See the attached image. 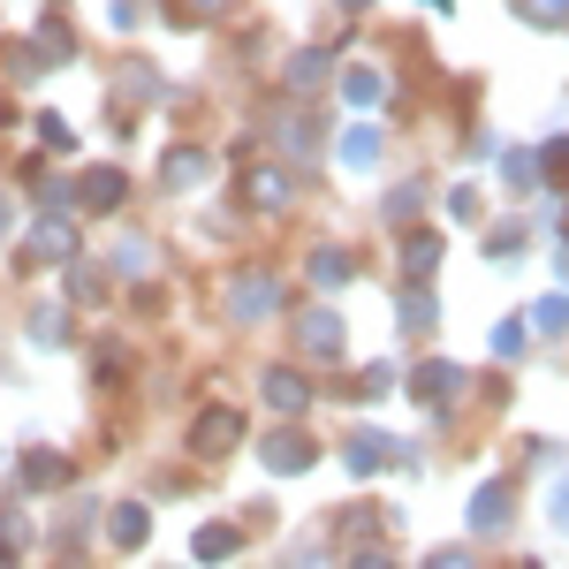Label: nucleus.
Masks as SVG:
<instances>
[{
    "mask_svg": "<svg viewBox=\"0 0 569 569\" xmlns=\"http://www.w3.org/2000/svg\"><path fill=\"white\" fill-rule=\"evenodd\" d=\"M342 463H350V479H365V471H380V463H418L410 448H395L388 433H357L350 448H342Z\"/></svg>",
    "mask_w": 569,
    "mask_h": 569,
    "instance_id": "2",
    "label": "nucleus"
},
{
    "mask_svg": "<svg viewBox=\"0 0 569 569\" xmlns=\"http://www.w3.org/2000/svg\"><path fill=\"white\" fill-rule=\"evenodd\" d=\"M251 206H259V213H281V206H289V176L259 168V176H251Z\"/></svg>",
    "mask_w": 569,
    "mask_h": 569,
    "instance_id": "19",
    "label": "nucleus"
},
{
    "mask_svg": "<svg viewBox=\"0 0 569 569\" xmlns=\"http://www.w3.org/2000/svg\"><path fill=\"white\" fill-rule=\"evenodd\" d=\"M8 228H16V213H8V198H0V236H8Z\"/></svg>",
    "mask_w": 569,
    "mask_h": 569,
    "instance_id": "41",
    "label": "nucleus"
},
{
    "mask_svg": "<svg viewBox=\"0 0 569 569\" xmlns=\"http://www.w3.org/2000/svg\"><path fill=\"white\" fill-rule=\"evenodd\" d=\"M531 23H569V0H525Z\"/></svg>",
    "mask_w": 569,
    "mask_h": 569,
    "instance_id": "34",
    "label": "nucleus"
},
{
    "mask_svg": "<svg viewBox=\"0 0 569 569\" xmlns=\"http://www.w3.org/2000/svg\"><path fill=\"white\" fill-rule=\"evenodd\" d=\"M236 547H243V531H236V525H206V531H198V562H206V569L236 562Z\"/></svg>",
    "mask_w": 569,
    "mask_h": 569,
    "instance_id": "16",
    "label": "nucleus"
},
{
    "mask_svg": "<svg viewBox=\"0 0 569 569\" xmlns=\"http://www.w3.org/2000/svg\"><path fill=\"white\" fill-rule=\"evenodd\" d=\"M31 342H46V350H53V342H69V311H31Z\"/></svg>",
    "mask_w": 569,
    "mask_h": 569,
    "instance_id": "23",
    "label": "nucleus"
},
{
    "mask_svg": "<svg viewBox=\"0 0 569 569\" xmlns=\"http://www.w3.org/2000/svg\"><path fill=\"white\" fill-rule=\"evenodd\" d=\"M114 266H122V273H152V251H144V236H130V243L114 251Z\"/></svg>",
    "mask_w": 569,
    "mask_h": 569,
    "instance_id": "31",
    "label": "nucleus"
},
{
    "mask_svg": "<svg viewBox=\"0 0 569 569\" xmlns=\"http://www.w3.org/2000/svg\"><path fill=\"white\" fill-rule=\"evenodd\" d=\"M539 182H569V137H555V144L539 152Z\"/></svg>",
    "mask_w": 569,
    "mask_h": 569,
    "instance_id": "28",
    "label": "nucleus"
},
{
    "mask_svg": "<svg viewBox=\"0 0 569 569\" xmlns=\"http://www.w3.org/2000/svg\"><path fill=\"white\" fill-rule=\"evenodd\" d=\"M23 486H39V493L69 486V456L61 448H23Z\"/></svg>",
    "mask_w": 569,
    "mask_h": 569,
    "instance_id": "9",
    "label": "nucleus"
},
{
    "mask_svg": "<svg viewBox=\"0 0 569 569\" xmlns=\"http://www.w3.org/2000/svg\"><path fill=\"white\" fill-rule=\"evenodd\" d=\"M281 144H289V152H297V160H305L311 144H319V130H311L305 114H297V122H281Z\"/></svg>",
    "mask_w": 569,
    "mask_h": 569,
    "instance_id": "30",
    "label": "nucleus"
},
{
    "mask_svg": "<svg viewBox=\"0 0 569 569\" xmlns=\"http://www.w3.org/2000/svg\"><path fill=\"white\" fill-rule=\"evenodd\" d=\"M39 144H46V152H69V144H77V130H69L61 114H39Z\"/></svg>",
    "mask_w": 569,
    "mask_h": 569,
    "instance_id": "29",
    "label": "nucleus"
},
{
    "mask_svg": "<svg viewBox=\"0 0 569 569\" xmlns=\"http://www.w3.org/2000/svg\"><path fill=\"white\" fill-rule=\"evenodd\" d=\"M311 281H319V289H342V281H350V259H342L335 243H319V251H311Z\"/></svg>",
    "mask_w": 569,
    "mask_h": 569,
    "instance_id": "20",
    "label": "nucleus"
},
{
    "mask_svg": "<svg viewBox=\"0 0 569 569\" xmlns=\"http://www.w3.org/2000/svg\"><path fill=\"white\" fill-rule=\"evenodd\" d=\"M335 160H342V168H372V160H380V130L350 122V130L335 137Z\"/></svg>",
    "mask_w": 569,
    "mask_h": 569,
    "instance_id": "15",
    "label": "nucleus"
},
{
    "mask_svg": "<svg viewBox=\"0 0 569 569\" xmlns=\"http://www.w3.org/2000/svg\"><path fill=\"white\" fill-rule=\"evenodd\" d=\"M77 198H84L91 213H114V206L130 198V182L114 176V168H91V176H84V190H77Z\"/></svg>",
    "mask_w": 569,
    "mask_h": 569,
    "instance_id": "12",
    "label": "nucleus"
},
{
    "mask_svg": "<svg viewBox=\"0 0 569 569\" xmlns=\"http://www.w3.org/2000/svg\"><path fill=\"white\" fill-rule=\"evenodd\" d=\"M456 388H463V365H448V357H433V365H418V372H410V395H418V402H456Z\"/></svg>",
    "mask_w": 569,
    "mask_h": 569,
    "instance_id": "3",
    "label": "nucleus"
},
{
    "mask_svg": "<svg viewBox=\"0 0 569 569\" xmlns=\"http://www.w3.org/2000/svg\"><path fill=\"white\" fill-rule=\"evenodd\" d=\"M266 402H273V410H305L311 380H305V372H289V365H273V372H266Z\"/></svg>",
    "mask_w": 569,
    "mask_h": 569,
    "instance_id": "14",
    "label": "nucleus"
},
{
    "mask_svg": "<svg viewBox=\"0 0 569 569\" xmlns=\"http://www.w3.org/2000/svg\"><path fill=\"white\" fill-rule=\"evenodd\" d=\"M350 569H395V555H380V547H372V555H350Z\"/></svg>",
    "mask_w": 569,
    "mask_h": 569,
    "instance_id": "39",
    "label": "nucleus"
},
{
    "mask_svg": "<svg viewBox=\"0 0 569 569\" xmlns=\"http://www.w3.org/2000/svg\"><path fill=\"white\" fill-rule=\"evenodd\" d=\"M289 84L319 91V84H327V53H297V61H289Z\"/></svg>",
    "mask_w": 569,
    "mask_h": 569,
    "instance_id": "24",
    "label": "nucleus"
},
{
    "mask_svg": "<svg viewBox=\"0 0 569 569\" xmlns=\"http://www.w3.org/2000/svg\"><path fill=\"white\" fill-rule=\"evenodd\" d=\"M517 243H525V228H517V220H501V228H493V243H486V251H493V259H517Z\"/></svg>",
    "mask_w": 569,
    "mask_h": 569,
    "instance_id": "33",
    "label": "nucleus"
},
{
    "mask_svg": "<svg viewBox=\"0 0 569 569\" xmlns=\"http://www.w3.org/2000/svg\"><path fill=\"white\" fill-rule=\"evenodd\" d=\"M107 531H114V547H144L152 539V509L144 501H114L107 509Z\"/></svg>",
    "mask_w": 569,
    "mask_h": 569,
    "instance_id": "10",
    "label": "nucleus"
},
{
    "mask_svg": "<svg viewBox=\"0 0 569 569\" xmlns=\"http://www.w3.org/2000/svg\"><path fill=\"white\" fill-rule=\"evenodd\" d=\"M426 569H471V555H456V547H440V555H426Z\"/></svg>",
    "mask_w": 569,
    "mask_h": 569,
    "instance_id": "37",
    "label": "nucleus"
},
{
    "mask_svg": "<svg viewBox=\"0 0 569 569\" xmlns=\"http://www.w3.org/2000/svg\"><path fill=\"white\" fill-rule=\"evenodd\" d=\"M342 99H350V107H372V99H380V77H372V69H342Z\"/></svg>",
    "mask_w": 569,
    "mask_h": 569,
    "instance_id": "27",
    "label": "nucleus"
},
{
    "mask_svg": "<svg viewBox=\"0 0 569 569\" xmlns=\"http://www.w3.org/2000/svg\"><path fill=\"white\" fill-rule=\"evenodd\" d=\"M547 509H555V525H562V531H569V479H562V486H555V501H547Z\"/></svg>",
    "mask_w": 569,
    "mask_h": 569,
    "instance_id": "38",
    "label": "nucleus"
},
{
    "mask_svg": "<svg viewBox=\"0 0 569 569\" xmlns=\"http://www.w3.org/2000/svg\"><path fill=\"white\" fill-rule=\"evenodd\" d=\"M228 0H176V23H213Z\"/></svg>",
    "mask_w": 569,
    "mask_h": 569,
    "instance_id": "32",
    "label": "nucleus"
},
{
    "mask_svg": "<svg viewBox=\"0 0 569 569\" xmlns=\"http://www.w3.org/2000/svg\"><path fill=\"white\" fill-rule=\"evenodd\" d=\"M236 440H243V418H236V410H206V418H198V433H190V448L213 463V456L236 448Z\"/></svg>",
    "mask_w": 569,
    "mask_h": 569,
    "instance_id": "4",
    "label": "nucleus"
},
{
    "mask_svg": "<svg viewBox=\"0 0 569 569\" xmlns=\"http://www.w3.org/2000/svg\"><path fill=\"white\" fill-rule=\"evenodd\" d=\"M23 182H31V190H39V198H46V206H53V213H61V206H69V198H77V190H69V182H61V176H53V168H46V160H39V168H31V176H23Z\"/></svg>",
    "mask_w": 569,
    "mask_h": 569,
    "instance_id": "21",
    "label": "nucleus"
},
{
    "mask_svg": "<svg viewBox=\"0 0 569 569\" xmlns=\"http://www.w3.org/2000/svg\"><path fill=\"white\" fill-rule=\"evenodd\" d=\"M289 569H327V555H319V547H297V562Z\"/></svg>",
    "mask_w": 569,
    "mask_h": 569,
    "instance_id": "40",
    "label": "nucleus"
},
{
    "mask_svg": "<svg viewBox=\"0 0 569 569\" xmlns=\"http://www.w3.org/2000/svg\"><path fill=\"white\" fill-rule=\"evenodd\" d=\"M23 555H31V517L0 509V562H23Z\"/></svg>",
    "mask_w": 569,
    "mask_h": 569,
    "instance_id": "17",
    "label": "nucleus"
},
{
    "mask_svg": "<svg viewBox=\"0 0 569 569\" xmlns=\"http://www.w3.org/2000/svg\"><path fill=\"white\" fill-rule=\"evenodd\" d=\"M418 206H426V190L410 182V190H395V198H388V220H410V213H418Z\"/></svg>",
    "mask_w": 569,
    "mask_h": 569,
    "instance_id": "35",
    "label": "nucleus"
},
{
    "mask_svg": "<svg viewBox=\"0 0 569 569\" xmlns=\"http://www.w3.org/2000/svg\"><path fill=\"white\" fill-rule=\"evenodd\" d=\"M273 305H281V281H273L266 266H251V273H236V281H228V319H243V327H251V319H266Z\"/></svg>",
    "mask_w": 569,
    "mask_h": 569,
    "instance_id": "1",
    "label": "nucleus"
},
{
    "mask_svg": "<svg viewBox=\"0 0 569 569\" xmlns=\"http://www.w3.org/2000/svg\"><path fill=\"white\" fill-rule=\"evenodd\" d=\"M206 176H213V160H206L198 144H176V152H160V182H168V190H198Z\"/></svg>",
    "mask_w": 569,
    "mask_h": 569,
    "instance_id": "7",
    "label": "nucleus"
},
{
    "mask_svg": "<svg viewBox=\"0 0 569 569\" xmlns=\"http://www.w3.org/2000/svg\"><path fill=\"white\" fill-rule=\"evenodd\" d=\"M39 53H53V61H69V53H77V39H69V23H61V16H46V23H39Z\"/></svg>",
    "mask_w": 569,
    "mask_h": 569,
    "instance_id": "25",
    "label": "nucleus"
},
{
    "mask_svg": "<svg viewBox=\"0 0 569 569\" xmlns=\"http://www.w3.org/2000/svg\"><path fill=\"white\" fill-rule=\"evenodd\" d=\"M531 327H539V335H569V297H539V305H531Z\"/></svg>",
    "mask_w": 569,
    "mask_h": 569,
    "instance_id": "22",
    "label": "nucleus"
},
{
    "mask_svg": "<svg viewBox=\"0 0 569 569\" xmlns=\"http://www.w3.org/2000/svg\"><path fill=\"white\" fill-rule=\"evenodd\" d=\"M433 319H440L433 289H426V281H410V289H402V327H410V335H426V327H433Z\"/></svg>",
    "mask_w": 569,
    "mask_h": 569,
    "instance_id": "18",
    "label": "nucleus"
},
{
    "mask_svg": "<svg viewBox=\"0 0 569 569\" xmlns=\"http://www.w3.org/2000/svg\"><path fill=\"white\" fill-rule=\"evenodd\" d=\"M509 517H517V493L509 486H479L471 493V531H501Z\"/></svg>",
    "mask_w": 569,
    "mask_h": 569,
    "instance_id": "8",
    "label": "nucleus"
},
{
    "mask_svg": "<svg viewBox=\"0 0 569 569\" xmlns=\"http://www.w3.org/2000/svg\"><path fill=\"white\" fill-rule=\"evenodd\" d=\"M501 176H509V190H531L539 182V152H501Z\"/></svg>",
    "mask_w": 569,
    "mask_h": 569,
    "instance_id": "26",
    "label": "nucleus"
},
{
    "mask_svg": "<svg viewBox=\"0 0 569 569\" xmlns=\"http://www.w3.org/2000/svg\"><path fill=\"white\" fill-rule=\"evenodd\" d=\"M525 569H539V562H525Z\"/></svg>",
    "mask_w": 569,
    "mask_h": 569,
    "instance_id": "43",
    "label": "nucleus"
},
{
    "mask_svg": "<svg viewBox=\"0 0 569 569\" xmlns=\"http://www.w3.org/2000/svg\"><path fill=\"white\" fill-rule=\"evenodd\" d=\"M342 8H372V0H342Z\"/></svg>",
    "mask_w": 569,
    "mask_h": 569,
    "instance_id": "42",
    "label": "nucleus"
},
{
    "mask_svg": "<svg viewBox=\"0 0 569 569\" xmlns=\"http://www.w3.org/2000/svg\"><path fill=\"white\" fill-rule=\"evenodd\" d=\"M266 471H273V479H289V471H311V456H319V448H311L305 433H266Z\"/></svg>",
    "mask_w": 569,
    "mask_h": 569,
    "instance_id": "5",
    "label": "nucleus"
},
{
    "mask_svg": "<svg viewBox=\"0 0 569 569\" xmlns=\"http://www.w3.org/2000/svg\"><path fill=\"white\" fill-rule=\"evenodd\" d=\"M433 266H440V236H433V228H410V236H402V273L426 281Z\"/></svg>",
    "mask_w": 569,
    "mask_h": 569,
    "instance_id": "13",
    "label": "nucleus"
},
{
    "mask_svg": "<svg viewBox=\"0 0 569 569\" xmlns=\"http://www.w3.org/2000/svg\"><path fill=\"white\" fill-rule=\"evenodd\" d=\"M493 350L517 357V350H525V327H517V319H509V327H493Z\"/></svg>",
    "mask_w": 569,
    "mask_h": 569,
    "instance_id": "36",
    "label": "nucleus"
},
{
    "mask_svg": "<svg viewBox=\"0 0 569 569\" xmlns=\"http://www.w3.org/2000/svg\"><path fill=\"white\" fill-rule=\"evenodd\" d=\"M297 342H305L311 357H335V350H342V319H335V305H311L305 319H297Z\"/></svg>",
    "mask_w": 569,
    "mask_h": 569,
    "instance_id": "6",
    "label": "nucleus"
},
{
    "mask_svg": "<svg viewBox=\"0 0 569 569\" xmlns=\"http://www.w3.org/2000/svg\"><path fill=\"white\" fill-rule=\"evenodd\" d=\"M69 251H77V236H69V220H61V213L31 228V259H39V266H61Z\"/></svg>",
    "mask_w": 569,
    "mask_h": 569,
    "instance_id": "11",
    "label": "nucleus"
}]
</instances>
